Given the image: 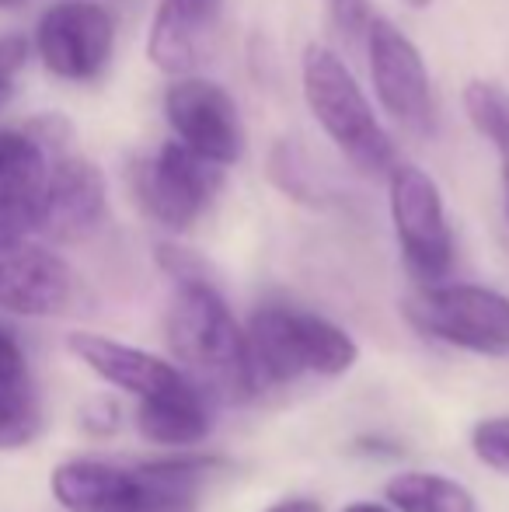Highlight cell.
<instances>
[{
  "label": "cell",
  "mask_w": 509,
  "mask_h": 512,
  "mask_svg": "<svg viewBox=\"0 0 509 512\" xmlns=\"http://www.w3.org/2000/svg\"><path fill=\"white\" fill-rule=\"evenodd\" d=\"M105 213H109V185L102 168L77 154L56 157L49 164L39 234L56 244H77L102 227Z\"/></svg>",
  "instance_id": "11"
},
{
  "label": "cell",
  "mask_w": 509,
  "mask_h": 512,
  "mask_svg": "<svg viewBox=\"0 0 509 512\" xmlns=\"http://www.w3.org/2000/svg\"><path fill=\"white\" fill-rule=\"evenodd\" d=\"M426 335L475 356H509V297L475 283H429L408 304Z\"/></svg>",
  "instance_id": "6"
},
{
  "label": "cell",
  "mask_w": 509,
  "mask_h": 512,
  "mask_svg": "<svg viewBox=\"0 0 509 512\" xmlns=\"http://www.w3.org/2000/svg\"><path fill=\"white\" fill-rule=\"evenodd\" d=\"M269 178L283 196H290L293 203H321V189L314 182L311 168H307L304 154L293 147V140H276L269 150Z\"/></svg>",
  "instance_id": "19"
},
{
  "label": "cell",
  "mask_w": 509,
  "mask_h": 512,
  "mask_svg": "<svg viewBox=\"0 0 509 512\" xmlns=\"http://www.w3.org/2000/svg\"><path fill=\"white\" fill-rule=\"evenodd\" d=\"M262 512H321V502H314V499H283V502H276V506H269Z\"/></svg>",
  "instance_id": "25"
},
{
  "label": "cell",
  "mask_w": 509,
  "mask_h": 512,
  "mask_svg": "<svg viewBox=\"0 0 509 512\" xmlns=\"http://www.w3.org/2000/svg\"><path fill=\"white\" fill-rule=\"evenodd\" d=\"M245 349L255 387L293 384L300 377L335 380L360 359V345L335 321L286 304H265L245 324Z\"/></svg>",
  "instance_id": "3"
},
{
  "label": "cell",
  "mask_w": 509,
  "mask_h": 512,
  "mask_svg": "<svg viewBox=\"0 0 509 512\" xmlns=\"http://www.w3.org/2000/svg\"><path fill=\"white\" fill-rule=\"evenodd\" d=\"M471 453H475L489 471L509 474V415L482 418V422L471 429Z\"/></svg>",
  "instance_id": "21"
},
{
  "label": "cell",
  "mask_w": 509,
  "mask_h": 512,
  "mask_svg": "<svg viewBox=\"0 0 509 512\" xmlns=\"http://www.w3.org/2000/svg\"><path fill=\"white\" fill-rule=\"evenodd\" d=\"M342 512H394V509L381 506V502H353V506H346Z\"/></svg>",
  "instance_id": "27"
},
{
  "label": "cell",
  "mask_w": 509,
  "mask_h": 512,
  "mask_svg": "<svg viewBox=\"0 0 509 512\" xmlns=\"http://www.w3.org/2000/svg\"><path fill=\"white\" fill-rule=\"evenodd\" d=\"M35 49L42 67L60 81H98L116 53V21L95 0H60L39 18Z\"/></svg>",
  "instance_id": "9"
},
{
  "label": "cell",
  "mask_w": 509,
  "mask_h": 512,
  "mask_svg": "<svg viewBox=\"0 0 509 512\" xmlns=\"http://www.w3.org/2000/svg\"><path fill=\"white\" fill-rule=\"evenodd\" d=\"M224 0H161L147 32V60L164 77L196 74L217 35Z\"/></svg>",
  "instance_id": "14"
},
{
  "label": "cell",
  "mask_w": 509,
  "mask_h": 512,
  "mask_svg": "<svg viewBox=\"0 0 509 512\" xmlns=\"http://www.w3.org/2000/svg\"><path fill=\"white\" fill-rule=\"evenodd\" d=\"M394 512H482L468 485L433 471H401L384 485Z\"/></svg>",
  "instance_id": "17"
},
{
  "label": "cell",
  "mask_w": 509,
  "mask_h": 512,
  "mask_svg": "<svg viewBox=\"0 0 509 512\" xmlns=\"http://www.w3.org/2000/svg\"><path fill=\"white\" fill-rule=\"evenodd\" d=\"M74 300V272L56 251L28 237L0 241V310L14 317H56Z\"/></svg>",
  "instance_id": "10"
},
{
  "label": "cell",
  "mask_w": 509,
  "mask_h": 512,
  "mask_svg": "<svg viewBox=\"0 0 509 512\" xmlns=\"http://www.w3.org/2000/svg\"><path fill=\"white\" fill-rule=\"evenodd\" d=\"M164 335L175 359L206 394L227 401H252L258 394L248 366L245 324L234 321L227 300L203 272L175 279Z\"/></svg>",
  "instance_id": "1"
},
{
  "label": "cell",
  "mask_w": 509,
  "mask_h": 512,
  "mask_svg": "<svg viewBox=\"0 0 509 512\" xmlns=\"http://www.w3.org/2000/svg\"><path fill=\"white\" fill-rule=\"evenodd\" d=\"M300 84H304L307 112L335 143V150L360 175L387 178V171L398 164V150L346 60L325 42H307L300 56Z\"/></svg>",
  "instance_id": "2"
},
{
  "label": "cell",
  "mask_w": 509,
  "mask_h": 512,
  "mask_svg": "<svg viewBox=\"0 0 509 512\" xmlns=\"http://www.w3.org/2000/svg\"><path fill=\"white\" fill-rule=\"evenodd\" d=\"M363 42H367L370 81L381 108L405 133L429 136L436 126V105L419 46L384 14H370Z\"/></svg>",
  "instance_id": "7"
},
{
  "label": "cell",
  "mask_w": 509,
  "mask_h": 512,
  "mask_svg": "<svg viewBox=\"0 0 509 512\" xmlns=\"http://www.w3.org/2000/svg\"><path fill=\"white\" fill-rule=\"evenodd\" d=\"M49 161L39 136L0 129V241H18L39 230Z\"/></svg>",
  "instance_id": "13"
},
{
  "label": "cell",
  "mask_w": 509,
  "mask_h": 512,
  "mask_svg": "<svg viewBox=\"0 0 509 512\" xmlns=\"http://www.w3.org/2000/svg\"><path fill=\"white\" fill-rule=\"evenodd\" d=\"M42 429V415L28 391L0 394V450L28 446Z\"/></svg>",
  "instance_id": "20"
},
{
  "label": "cell",
  "mask_w": 509,
  "mask_h": 512,
  "mask_svg": "<svg viewBox=\"0 0 509 512\" xmlns=\"http://www.w3.org/2000/svg\"><path fill=\"white\" fill-rule=\"evenodd\" d=\"M387 209L408 272L419 279V286L443 283L454 269L457 244L433 175L419 164L398 161L387 171Z\"/></svg>",
  "instance_id": "4"
},
{
  "label": "cell",
  "mask_w": 509,
  "mask_h": 512,
  "mask_svg": "<svg viewBox=\"0 0 509 512\" xmlns=\"http://www.w3.org/2000/svg\"><path fill=\"white\" fill-rule=\"evenodd\" d=\"M14 4H21V0H0V7H14Z\"/></svg>",
  "instance_id": "29"
},
{
  "label": "cell",
  "mask_w": 509,
  "mask_h": 512,
  "mask_svg": "<svg viewBox=\"0 0 509 512\" xmlns=\"http://www.w3.org/2000/svg\"><path fill=\"white\" fill-rule=\"evenodd\" d=\"M67 349L74 352L91 373L109 380V384L119 387L123 394H133L136 401L171 391V387H178L189 377V373H182L175 363L154 356V352H143V349H136V345H126L109 335H95V331H70Z\"/></svg>",
  "instance_id": "15"
},
{
  "label": "cell",
  "mask_w": 509,
  "mask_h": 512,
  "mask_svg": "<svg viewBox=\"0 0 509 512\" xmlns=\"http://www.w3.org/2000/svg\"><path fill=\"white\" fill-rule=\"evenodd\" d=\"M11 95H14V77L0 70V108H4L7 102H11Z\"/></svg>",
  "instance_id": "26"
},
{
  "label": "cell",
  "mask_w": 509,
  "mask_h": 512,
  "mask_svg": "<svg viewBox=\"0 0 509 512\" xmlns=\"http://www.w3.org/2000/svg\"><path fill=\"white\" fill-rule=\"evenodd\" d=\"M129 189L150 220L171 234H185L224 189V168L185 143L168 140L157 154L140 157L129 168Z\"/></svg>",
  "instance_id": "5"
},
{
  "label": "cell",
  "mask_w": 509,
  "mask_h": 512,
  "mask_svg": "<svg viewBox=\"0 0 509 512\" xmlns=\"http://www.w3.org/2000/svg\"><path fill=\"white\" fill-rule=\"evenodd\" d=\"M461 102L475 133L489 140L499 157V182H503V203L509 220V91L496 81L475 77V81L464 84Z\"/></svg>",
  "instance_id": "18"
},
{
  "label": "cell",
  "mask_w": 509,
  "mask_h": 512,
  "mask_svg": "<svg viewBox=\"0 0 509 512\" xmlns=\"http://www.w3.org/2000/svg\"><path fill=\"white\" fill-rule=\"evenodd\" d=\"M217 467L220 460L203 457H164L119 467L102 512H199V485Z\"/></svg>",
  "instance_id": "12"
},
{
  "label": "cell",
  "mask_w": 509,
  "mask_h": 512,
  "mask_svg": "<svg viewBox=\"0 0 509 512\" xmlns=\"http://www.w3.org/2000/svg\"><path fill=\"white\" fill-rule=\"evenodd\" d=\"M210 401L206 391L192 377H185L178 387L154 398H143L136 408V429L147 443L164 450H189L210 436Z\"/></svg>",
  "instance_id": "16"
},
{
  "label": "cell",
  "mask_w": 509,
  "mask_h": 512,
  "mask_svg": "<svg viewBox=\"0 0 509 512\" xmlns=\"http://www.w3.org/2000/svg\"><path fill=\"white\" fill-rule=\"evenodd\" d=\"M25 380H28L25 352H21L18 338L11 331L0 328V394L25 391Z\"/></svg>",
  "instance_id": "22"
},
{
  "label": "cell",
  "mask_w": 509,
  "mask_h": 512,
  "mask_svg": "<svg viewBox=\"0 0 509 512\" xmlns=\"http://www.w3.org/2000/svg\"><path fill=\"white\" fill-rule=\"evenodd\" d=\"M405 7H412V11H426V7H433V0H401Z\"/></svg>",
  "instance_id": "28"
},
{
  "label": "cell",
  "mask_w": 509,
  "mask_h": 512,
  "mask_svg": "<svg viewBox=\"0 0 509 512\" xmlns=\"http://www.w3.org/2000/svg\"><path fill=\"white\" fill-rule=\"evenodd\" d=\"M25 56H28V42L25 39H4V42H0V70H4V74L14 77V70L25 63Z\"/></svg>",
  "instance_id": "24"
},
{
  "label": "cell",
  "mask_w": 509,
  "mask_h": 512,
  "mask_svg": "<svg viewBox=\"0 0 509 512\" xmlns=\"http://www.w3.org/2000/svg\"><path fill=\"white\" fill-rule=\"evenodd\" d=\"M164 119L178 143L220 168H231L245 157L248 136L241 108L217 81L196 74L171 77V88L164 91Z\"/></svg>",
  "instance_id": "8"
},
{
  "label": "cell",
  "mask_w": 509,
  "mask_h": 512,
  "mask_svg": "<svg viewBox=\"0 0 509 512\" xmlns=\"http://www.w3.org/2000/svg\"><path fill=\"white\" fill-rule=\"evenodd\" d=\"M328 14H332L335 28L349 39H363L370 21V0H328Z\"/></svg>",
  "instance_id": "23"
}]
</instances>
